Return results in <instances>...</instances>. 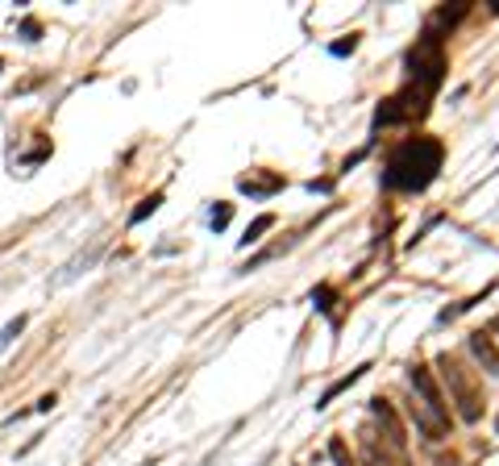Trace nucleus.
<instances>
[{"label":"nucleus","instance_id":"nucleus-12","mask_svg":"<svg viewBox=\"0 0 499 466\" xmlns=\"http://www.w3.org/2000/svg\"><path fill=\"white\" fill-rule=\"evenodd\" d=\"M495 329H499V325H495Z\"/></svg>","mask_w":499,"mask_h":466},{"label":"nucleus","instance_id":"nucleus-6","mask_svg":"<svg viewBox=\"0 0 499 466\" xmlns=\"http://www.w3.org/2000/svg\"><path fill=\"white\" fill-rule=\"evenodd\" d=\"M21 329H25V317H17V321H8V325L0 329V350H8V346L21 337Z\"/></svg>","mask_w":499,"mask_h":466},{"label":"nucleus","instance_id":"nucleus-11","mask_svg":"<svg viewBox=\"0 0 499 466\" xmlns=\"http://www.w3.org/2000/svg\"><path fill=\"white\" fill-rule=\"evenodd\" d=\"M21 34H25V42H38V34H42V25H38L34 17H25V21H21Z\"/></svg>","mask_w":499,"mask_h":466},{"label":"nucleus","instance_id":"nucleus-5","mask_svg":"<svg viewBox=\"0 0 499 466\" xmlns=\"http://www.w3.org/2000/svg\"><path fill=\"white\" fill-rule=\"evenodd\" d=\"M279 184H283L279 175H271V180H250V175H246V180H241V191H250V196H263V191H274Z\"/></svg>","mask_w":499,"mask_h":466},{"label":"nucleus","instance_id":"nucleus-8","mask_svg":"<svg viewBox=\"0 0 499 466\" xmlns=\"http://www.w3.org/2000/svg\"><path fill=\"white\" fill-rule=\"evenodd\" d=\"M329 454H333V462H337V466H354V458L346 454V441H341V437L329 441Z\"/></svg>","mask_w":499,"mask_h":466},{"label":"nucleus","instance_id":"nucleus-10","mask_svg":"<svg viewBox=\"0 0 499 466\" xmlns=\"http://www.w3.org/2000/svg\"><path fill=\"white\" fill-rule=\"evenodd\" d=\"M229 213H233L229 204H221V208H213V217H208V221H213V229H225V225H229Z\"/></svg>","mask_w":499,"mask_h":466},{"label":"nucleus","instance_id":"nucleus-9","mask_svg":"<svg viewBox=\"0 0 499 466\" xmlns=\"http://www.w3.org/2000/svg\"><path fill=\"white\" fill-rule=\"evenodd\" d=\"M271 225H274V217H258V221H254V225L246 229V241H258V233H267Z\"/></svg>","mask_w":499,"mask_h":466},{"label":"nucleus","instance_id":"nucleus-4","mask_svg":"<svg viewBox=\"0 0 499 466\" xmlns=\"http://www.w3.org/2000/svg\"><path fill=\"white\" fill-rule=\"evenodd\" d=\"M470 350H474V358H479V363H487V371L499 374V354H495V346H491V337L474 333V337H470Z\"/></svg>","mask_w":499,"mask_h":466},{"label":"nucleus","instance_id":"nucleus-1","mask_svg":"<svg viewBox=\"0 0 499 466\" xmlns=\"http://www.w3.org/2000/svg\"><path fill=\"white\" fill-rule=\"evenodd\" d=\"M437 167H441V141L412 138V141H404V146L387 158V175H383V184L400 187V191H420V187H429V180L437 175Z\"/></svg>","mask_w":499,"mask_h":466},{"label":"nucleus","instance_id":"nucleus-2","mask_svg":"<svg viewBox=\"0 0 499 466\" xmlns=\"http://www.w3.org/2000/svg\"><path fill=\"white\" fill-rule=\"evenodd\" d=\"M437 367H441V371H446V379L454 383L457 400H462V417H466V420H474V417H479V400L470 396V387H466V379H462V367H457V363L450 358V354H441V358H437Z\"/></svg>","mask_w":499,"mask_h":466},{"label":"nucleus","instance_id":"nucleus-3","mask_svg":"<svg viewBox=\"0 0 499 466\" xmlns=\"http://www.w3.org/2000/svg\"><path fill=\"white\" fill-rule=\"evenodd\" d=\"M412 387L424 396V404H429L433 420H441V424H446V404H441V391H437V383L429 379V371H424V367H412Z\"/></svg>","mask_w":499,"mask_h":466},{"label":"nucleus","instance_id":"nucleus-7","mask_svg":"<svg viewBox=\"0 0 499 466\" xmlns=\"http://www.w3.org/2000/svg\"><path fill=\"white\" fill-rule=\"evenodd\" d=\"M163 204V196H150V200H141V208H134V217H130V225H137V221H146L154 208Z\"/></svg>","mask_w":499,"mask_h":466}]
</instances>
